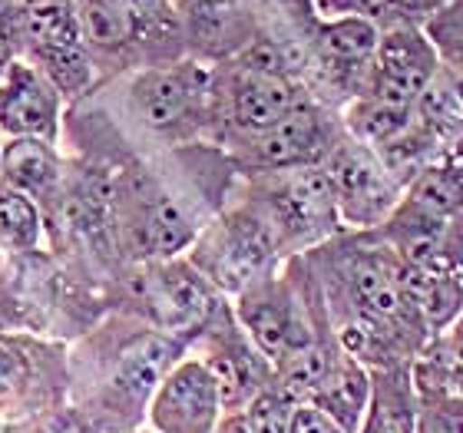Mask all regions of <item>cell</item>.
<instances>
[{"mask_svg": "<svg viewBox=\"0 0 463 433\" xmlns=\"http://www.w3.org/2000/svg\"><path fill=\"white\" fill-rule=\"evenodd\" d=\"M219 291L189 265L185 255L165 261H129L109 281V311H126L185 344L213 311L222 305Z\"/></svg>", "mask_w": 463, "mask_h": 433, "instance_id": "obj_6", "label": "cell"}, {"mask_svg": "<svg viewBox=\"0 0 463 433\" xmlns=\"http://www.w3.org/2000/svg\"><path fill=\"white\" fill-rule=\"evenodd\" d=\"M0 433H10V424L4 420V417H0Z\"/></svg>", "mask_w": 463, "mask_h": 433, "instance_id": "obj_34", "label": "cell"}, {"mask_svg": "<svg viewBox=\"0 0 463 433\" xmlns=\"http://www.w3.org/2000/svg\"><path fill=\"white\" fill-rule=\"evenodd\" d=\"M301 404H315L331 420H338L347 433H357L367 414V404H371V371L364 364H357L354 357L341 354L338 364L331 367L325 381Z\"/></svg>", "mask_w": 463, "mask_h": 433, "instance_id": "obj_22", "label": "cell"}, {"mask_svg": "<svg viewBox=\"0 0 463 433\" xmlns=\"http://www.w3.org/2000/svg\"><path fill=\"white\" fill-rule=\"evenodd\" d=\"M129 433H153V430H146V427H139V430H129Z\"/></svg>", "mask_w": 463, "mask_h": 433, "instance_id": "obj_36", "label": "cell"}, {"mask_svg": "<svg viewBox=\"0 0 463 433\" xmlns=\"http://www.w3.org/2000/svg\"><path fill=\"white\" fill-rule=\"evenodd\" d=\"M73 7H77L83 43L90 50L99 87H107L133 70H143L139 27L119 0H73Z\"/></svg>", "mask_w": 463, "mask_h": 433, "instance_id": "obj_19", "label": "cell"}, {"mask_svg": "<svg viewBox=\"0 0 463 433\" xmlns=\"http://www.w3.org/2000/svg\"><path fill=\"white\" fill-rule=\"evenodd\" d=\"M404 288L420 311L430 337L447 331L463 315V271H430L404 265Z\"/></svg>", "mask_w": 463, "mask_h": 433, "instance_id": "obj_24", "label": "cell"}, {"mask_svg": "<svg viewBox=\"0 0 463 433\" xmlns=\"http://www.w3.org/2000/svg\"><path fill=\"white\" fill-rule=\"evenodd\" d=\"M427 4H430V10H434V7H440V4H444V0H427Z\"/></svg>", "mask_w": 463, "mask_h": 433, "instance_id": "obj_35", "label": "cell"}, {"mask_svg": "<svg viewBox=\"0 0 463 433\" xmlns=\"http://www.w3.org/2000/svg\"><path fill=\"white\" fill-rule=\"evenodd\" d=\"M308 89L288 77H275L255 70L241 60H225L213 67V93H209V143L229 153L281 116L301 107Z\"/></svg>", "mask_w": 463, "mask_h": 433, "instance_id": "obj_7", "label": "cell"}, {"mask_svg": "<svg viewBox=\"0 0 463 433\" xmlns=\"http://www.w3.org/2000/svg\"><path fill=\"white\" fill-rule=\"evenodd\" d=\"M20 57L60 89L67 107L97 93V70L83 43L73 0H24L17 33Z\"/></svg>", "mask_w": 463, "mask_h": 433, "instance_id": "obj_10", "label": "cell"}, {"mask_svg": "<svg viewBox=\"0 0 463 433\" xmlns=\"http://www.w3.org/2000/svg\"><path fill=\"white\" fill-rule=\"evenodd\" d=\"M10 433H90V427L73 414V407H60L53 414L47 417H37V420H30V424H20V427H10Z\"/></svg>", "mask_w": 463, "mask_h": 433, "instance_id": "obj_30", "label": "cell"}, {"mask_svg": "<svg viewBox=\"0 0 463 433\" xmlns=\"http://www.w3.org/2000/svg\"><path fill=\"white\" fill-rule=\"evenodd\" d=\"M173 4H175V7H179V4H183V0H173Z\"/></svg>", "mask_w": 463, "mask_h": 433, "instance_id": "obj_38", "label": "cell"}, {"mask_svg": "<svg viewBox=\"0 0 463 433\" xmlns=\"http://www.w3.org/2000/svg\"><path fill=\"white\" fill-rule=\"evenodd\" d=\"M20 10H24V0H0V43L10 50H17V33H20Z\"/></svg>", "mask_w": 463, "mask_h": 433, "instance_id": "obj_32", "label": "cell"}, {"mask_svg": "<svg viewBox=\"0 0 463 433\" xmlns=\"http://www.w3.org/2000/svg\"><path fill=\"white\" fill-rule=\"evenodd\" d=\"M63 179V149L47 139H4L0 185L30 195L47 212Z\"/></svg>", "mask_w": 463, "mask_h": 433, "instance_id": "obj_20", "label": "cell"}, {"mask_svg": "<svg viewBox=\"0 0 463 433\" xmlns=\"http://www.w3.org/2000/svg\"><path fill=\"white\" fill-rule=\"evenodd\" d=\"M241 183L271 219L288 259L318 249L328 239H335L338 231H345L335 195H331L328 175L321 165L245 175Z\"/></svg>", "mask_w": 463, "mask_h": 433, "instance_id": "obj_9", "label": "cell"}, {"mask_svg": "<svg viewBox=\"0 0 463 433\" xmlns=\"http://www.w3.org/2000/svg\"><path fill=\"white\" fill-rule=\"evenodd\" d=\"M209 93L213 67L183 57L133 70L99 87L90 99L139 153H175L209 143Z\"/></svg>", "mask_w": 463, "mask_h": 433, "instance_id": "obj_3", "label": "cell"}, {"mask_svg": "<svg viewBox=\"0 0 463 433\" xmlns=\"http://www.w3.org/2000/svg\"><path fill=\"white\" fill-rule=\"evenodd\" d=\"M357 433H414V384L411 364L371 371V404Z\"/></svg>", "mask_w": 463, "mask_h": 433, "instance_id": "obj_23", "label": "cell"}, {"mask_svg": "<svg viewBox=\"0 0 463 433\" xmlns=\"http://www.w3.org/2000/svg\"><path fill=\"white\" fill-rule=\"evenodd\" d=\"M291 410H295V400H291L279 384L265 387V391L245 407L249 424L255 433H288Z\"/></svg>", "mask_w": 463, "mask_h": 433, "instance_id": "obj_29", "label": "cell"}, {"mask_svg": "<svg viewBox=\"0 0 463 433\" xmlns=\"http://www.w3.org/2000/svg\"><path fill=\"white\" fill-rule=\"evenodd\" d=\"M175 10L183 20L185 57L205 67L239 57L259 30V0H183Z\"/></svg>", "mask_w": 463, "mask_h": 433, "instance_id": "obj_18", "label": "cell"}, {"mask_svg": "<svg viewBox=\"0 0 463 433\" xmlns=\"http://www.w3.org/2000/svg\"><path fill=\"white\" fill-rule=\"evenodd\" d=\"M189 354L199 357L213 374L225 410H245L265 387L275 384V367L241 331L229 301H222L213 318L193 334Z\"/></svg>", "mask_w": 463, "mask_h": 433, "instance_id": "obj_14", "label": "cell"}, {"mask_svg": "<svg viewBox=\"0 0 463 433\" xmlns=\"http://www.w3.org/2000/svg\"><path fill=\"white\" fill-rule=\"evenodd\" d=\"M321 17H361L377 30L397 24H420L430 14L427 0H315Z\"/></svg>", "mask_w": 463, "mask_h": 433, "instance_id": "obj_27", "label": "cell"}, {"mask_svg": "<svg viewBox=\"0 0 463 433\" xmlns=\"http://www.w3.org/2000/svg\"><path fill=\"white\" fill-rule=\"evenodd\" d=\"M345 136L338 109L321 107L318 99H305L301 107L285 113L279 123L261 129L245 143L232 146L229 159L235 163L239 175H265L285 173V169H305V165H321L331 146Z\"/></svg>", "mask_w": 463, "mask_h": 433, "instance_id": "obj_12", "label": "cell"}, {"mask_svg": "<svg viewBox=\"0 0 463 433\" xmlns=\"http://www.w3.org/2000/svg\"><path fill=\"white\" fill-rule=\"evenodd\" d=\"M67 404V344L27 331H0V417L20 427Z\"/></svg>", "mask_w": 463, "mask_h": 433, "instance_id": "obj_8", "label": "cell"}, {"mask_svg": "<svg viewBox=\"0 0 463 433\" xmlns=\"http://www.w3.org/2000/svg\"><path fill=\"white\" fill-rule=\"evenodd\" d=\"M67 99L24 57H14L0 73V136L60 143Z\"/></svg>", "mask_w": 463, "mask_h": 433, "instance_id": "obj_17", "label": "cell"}, {"mask_svg": "<svg viewBox=\"0 0 463 433\" xmlns=\"http://www.w3.org/2000/svg\"><path fill=\"white\" fill-rule=\"evenodd\" d=\"M185 259L222 298L232 301L239 291L281 268L288 255L259 199L239 179L229 202L205 221Z\"/></svg>", "mask_w": 463, "mask_h": 433, "instance_id": "obj_5", "label": "cell"}, {"mask_svg": "<svg viewBox=\"0 0 463 433\" xmlns=\"http://www.w3.org/2000/svg\"><path fill=\"white\" fill-rule=\"evenodd\" d=\"M229 305L241 331L269 357L271 367H281L315 341L335 334L305 255H295L281 268L239 291Z\"/></svg>", "mask_w": 463, "mask_h": 433, "instance_id": "obj_4", "label": "cell"}, {"mask_svg": "<svg viewBox=\"0 0 463 433\" xmlns=\"http://www.w3.org/2000/svg\"><path fill=\"white\" fill-rule=\"evenodd\" d=\"M321 169L328 175L345 231H371L384 225L387 215L394 212L404 195V185L387 173V165L377 159L374 149L357 143L347 129L338 143L331 146Z\"/></svg>", "mask_w": 463, "mask_h": 433, "instance_id": "obj_13", "label": "cell"}, {"mask_svg": "<svg viewBox=\"0 0 463 433\" xmlns=\"http://www.w3.org/2000/svg\"><path fill=\"white\" fill-rule=\"evenodd\" d=\"M437 53L427 43L420 24H397L384 27L377 37L374 67L367 77V87L361 97L374 99L381 107L414 113L417 99L437 73Z\"/></svg>", "mask_w": 463, "mask_h": 433, "instance_id": "obj_15", "label": "cell"}, {"mask_svg": "<svg viewBox=\"0 0 463 433\" xmlns=\"http://www.w3.org/2000/svg\"><path fill=\"white\" fill-rule=\"evenodd\" d=\"M213 433H255V430H251L245 410H225V414L219 417V424H215Z\"/></svg>", "mask_w": 463, "mask_h": 433, "instance_id": "obj_33", "label": "cell"}, {"mask_svg": "<svg viewBox=\"0 0 463 433\" xmlns=\"http://www.w3.org/2000/svg\"><path fill=\"white\" fill-rule=\"evenodd\" d=\"M288 433H347V430L338 420H331L325 410H318L315 404H295Z\"/></svg>", "mask_w": 463, "mask_h": 433, "instance_id": "obj_31", "label": "cell"}, {"mask_svg": "<svg viewBox=\"0 0 463 433\" xmlns=\"http://www.w3.org/2000/svg\"><path fill=\"white\" fill-rule=\"evenodd\" d=\"M414 116L434 133L440 146L463 143V77H457L454 70L437 67L417 99Z\"/></svg>", "mask_w": 463, "mask_h": 433, "instance_id": "obj_26", "label": "cell"}, {"mask_svg": "<svg viewBox=\"0 0 463 433\" xmlns=\"http://www.w3.org/2000/svg\"><path fill=\"white\" fill-rule=\"evenodd\" d=\"M189 344L159 327L107 311L67 344L70 407L90 433H129L146 427V410L163 377L183 361Z\"/></svg>", "mask_w": 463, "mask_h": 433, "instance_id": "obj_2", "label": "cell"}, {"mask_svg": "<svg viewBox=\"0 0 463 433\" xmlns=\"http://www.w3.org/2000/svg\"><path fill=\"white\" fill-rule=\"evenodd\" d=\"M0 153H4V136H0Z\"/></svg>", "mask_w": 463, "mask_h": 433, "instance_id": "obj_37", "label": "cell"}, {"mask_svg": "<svg viewBox=\"0 0 463 433\" xmlns=\"http://www.w3.org/2000/svg\"><path fill=\"white\" fill-rule=\"evenodd\" d=\"M325 298L335 341L367 371L414 364L430 341L420 311L404 288V261L374 229L338 231L305 251Z\"/></svg>", "mask_w": 463, "mask_h": 433, "instance_id": "obj_1", "label": "cell"}, {"mask_svg": "<svg viewBox=\"0 0 463 433\" xmlns=\"http://www.w3.org/2000/svg\"><path fill=\"white\" fill-rule=\"evenodd\" d=\"M47 251V221L30 195L0 185V261Z\"/></svg>", "mask_w": 463, "mask_h": 433, "instance_id": "obj_25", "label": "cell"}, {"mask_svg": "<svg viewBox=\"0 0 463 433\" xmlns=\"http://www.w3.org/2000/svg\"><path fill=\"white\" fill-rule=\"evenodd\" d=\"M381 30L361 17H315L308 37L305 89L321 107L345 109L364 93Z\"/></svg>", "mask_w": 463, "mask_h": 433, "instance_id": "obj_11", "label": "cell"}, {"mask_svg": "<svg viewBox=\"0 0 463 433\" xmlns=\"http://www.w3.org/2000/svg\"><path fill=\"white\" fill-rule=\"evenodd\" d=\"M225 414L219 387L213 374L203 367L199 357L185 351L183 361L163 377L156 387L149 410H146V430L153 433H213L219 417Z\"/></svg>", "mask_w": 463, "mask_h": 433, "instance_id": "obj_16", "label": "cell"}, {"mask_svg": "<svg viewBox=\"0 0 463 433\" xmlns=\"http://www.w3.org/2000/svg\"><path fill=\"white\" fill-rule=\"evenodd\" d=\"M414 433H463V394L454 374L430 357H414Z\"/></svg>", "mask_w": 463, "mask_h": 433, "instance_id": "obj_21", "label": "cell"}, {"mask_svg": "<svg viewBox=\"0 0 463 433\" xmlns=\"http://www.w3.org/2000/svg\"><path fill=\"white\" fill-rule=\"evenodd\" d=\"M420 30L434 47L437 63L463 77V0H444L420 20Z\"/></svg>", "mask_w": 463, "mask_h": 433, "instance_id": "obj_28", "label": "cell"}]
</instances>
